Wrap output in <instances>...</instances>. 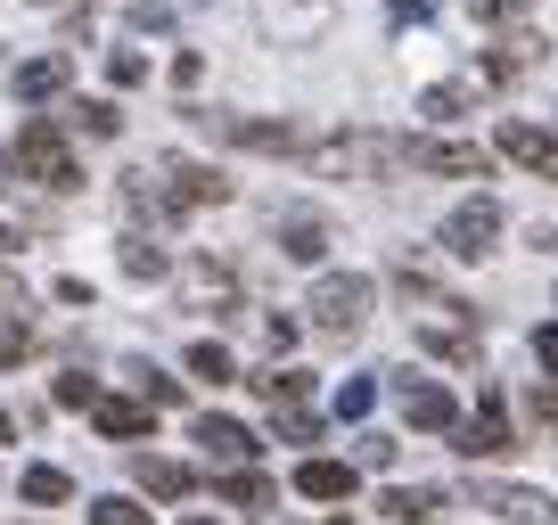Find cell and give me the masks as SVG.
<instances>
[{
    "label": "cell",
    "mask_w": 558,
    "mask_h": 525,
    "mask_svg": "<svg viewBox=\"0 0 558 525\" xmlns=\"http://www.w3.org/2000/svg\"><path fill=\"white\" fill-rule=\"evenodd\" d=\"M206 132H222V141H239V148H255V157H304V132L296 123H255V115H197Z\"/></svg>",
    "instance_id": "obj_7"
},
{
    "label": "cell",
    "mask_w": 558,
    "mask_h": 525,
    "mask_svg": "<svg viewBox=\"0 0 558 525\" xmlns=\"http://www.w3.org/2000/svg\"><path fill=\"white\" fill-rule=\"evenodd\" d=\"M402 164H411V173H460V181L493 173V157L476 141H402Z\"/></svg>",
    "instance_id": "obj_8"
},
{
    "label": "cell",
    "mask_w": 558,
    "mask_h": 525,
    "mask_svg": "<svg viewBox=\"0 0 558 525\" xmlns=\"http://www.w3.org/2000/svg\"><path fill=\"white\" fill-rule=\"evenodd\" d=\"M525 411H534V427H550V436H558V378H542L534 394H525Z\"/></svg>",
    "instance_id": "obj_34"
},
{
    "label": "cell",
    "mask_w": 558,
    "mask_h": 525,
    "mask_svg": "<svg viewBox=\"0 0 558 525\" xmlns=\"http://www.w3.org/2000/svg\"><path fill=\"white\" fill-rule=\"evenodd\" d=\"M90 419H99V436L132 443V436H148V419H157V403H148V394H140V403H90Z\"/></svg>",
    "instance_id": "obj_21"
},
{
    "label": "cell",
    "mask_w": 558,
    "mask_h": 525,
    "mask_svg": "<svg viewBox=\"0 0 558 525\" xmlns=\"http://www.w3.org/2000/svg\"><path fill=\"white\" fill-rule=\"evenodd\" d=\"M271 230H279V255H288V262H320V255H329V222H320L313 206H288Z\"/></svg>",
    "instance_id": "obj_15"
},
{
    "label": "cell",
    "mask_w": 558,
    "mask_h": 525,
    "mask_svg": "<svg viewBox=\"0 0 558 525\" xmlns=\"http://www.w3.org/2000/svg\"><path fill=\"white\" fill-rule=\"evenodd\" d=\"M378 509H386L395 525H444V492H436V485H386Z\"/></svg>",
    "instance_id": "obj_17"
},
{
    "label": "cell",
    "mask_w": 558,
    "mask_h": 525,
    "mask_svg": "<svg viewBox=\"0 0 558 525\" xmlns=\"http://www.w3.org/2000/svg\"><path fill=\"white\" fill-rule=\"evenodd\" d=\"M369 403H378V386H369V378H345V386H337V419L362 427V419H369Z\"/></svg>",
    "instance_id": "obj_30"
},
{
    "label": "cell",
    "mask_w": 558,
    "mask_h": 525,
    "mask_svg": "<svg viewBox=\"0 0 558 525\" xmlns=\"http://www.w3.org/2000/svg\"><path fill=\"white\" fill-rule=\"evenodd\" d=\"M501 157H518L534 181H558V132H542V123L509 115V123H501Z\"/></svg>",
    "instance_id": "obj_13"
},
{
    "label": "cell",
    "mask_w": 558,
    "mask_h": 525,
    "mask_svg": "<svg viewBox=\"0 0 558 525\" xmlns=\"http://www.w3.org/2000/svg\"><path fill=\"white\" fill-rule=\"evenodd\" d=\"M140 485L157 492V501H181V492H197V468H190V460H157V452H140Z\"/></svg>",
    "instance_id": "obj_20"
},
{
    "label": "cell",
    "mask_w": 558,
    "mask_h": 525,
    "mask_svg": "<svg viewBox=\"0 0 558 525\" xmlns=\"http://www.w3.org/2000/svg\"><path fill=\"white\" fill-rule=\"evenodd\" d=\"M66 83H74L66 58H25V66H17V99H58Z\"/></svg>",
    "instance_id": "obj_22"
},
{
    "label": "cell",
    "mask_w": 558,
    "mask_h": 525,
    "mask_svg": "<svg viewBox=\"0 0 558 525\" xmlns=\"http://www.w3.org/2000/svg\"><path fill=\"white\" fill-rule=\"evenodd\" d=\"M493 239H501V206H493V197H469V206H452V222H444V255L476 262V255H493Z\"/></svg>",
    "instance_id": "obj_9"
},
{
    "label": "cell",
    "mask_w": 558,
    "mask_h": 525,
    "mask_svg": "<svg viewBox=\"0 0 558 525\" xmlns=\"http://www.w3.org/2000/svg\"><path fill=\"white\" fill-rule=\"evenodd\" d=\"M485 66H476V74H452V83H436V90H418V115H469V107L476 99H485Z\"/></svg>",
    "instance_id": "obj_19"
},
{
    "label": "cell",
    "mask_w": 558,
    "mask_h": 525,
    "mask_svg": "<svg viewBox=\"0 0 558 525\" xmlns=\"http://www.w3.org/2000/svg\"><path fill=\"white\" fill-rule=\"evenodd\" d=\"M369 304H378V288H369L362 271H345V280H320V288H313L320 337H362V329H369Z\"/></svg>",
    "instance_id": "obj_5"
},
{
    "label": "cell",
    "mask_w": 558,
    "mask_h": 525,
    "mask_svg": "<svg viewBox=\"0 0 558 525\" xmlns=\"http://www.w3.org/2000/svg\"><path fill=\"white\" fill-rule=\"evenodd\" d=\"M329 9H337V0H263V34H271L279 50L320 41V34H329Z\"/></svg>",
    "instance_id": "obj_10"
},
{
    "label": "cell",
    "mask_w": 558,
    "mask_h": 525,
    "mask_svg": "<svg viewBox=\"0 0 558 525\" xmlns=\"http://www.w3.org/2000/svg\"><path fill=\"white\" fill-rule=\"evenodd\" d=\"M469 501L476 509H493L501 525H558V501L542 485H509V476H476L469 485Z\"/></svg>",
    "instance_id": "obj_6"
},
{
    "label": "cell",
    "mask_w": 558,
    "mask_h": 525,
    "mask_svg": "<svg viewBox=\"0 0 558 525\" xmlns=\"http://www.w3.org/2000/svg\"><path fill=\"white\" fill-rule=\"evenodd\" d=\"M230 181L214 164H190V157H148L123 173V206L148 213V222H173V213H197V206H222Z\"/></svg>",
    "instance_id": "obj_1"
},
{
    "label": "cell",
    "mask_w": 558,
    "mask_h": 525,
    "mask_svg": "<svg viewBox=\"0 0 558 525\" xmlns=\"http://www.w3.org/2000/svg\"><path fill=\"white\" fill-rule=\"evenodd\" d=\"M427 25V0H395V34H418Z\"/></svg>",
    "instance_id": "obj_39"
},
{
    "label": "cell",
    "mask_w": 558,
    "mask_h": 525,
    "mask_svg": "<svg viewBox=\"0 0 558 525\" xmlns=\"http://www.w3.org/2000/svg\"><path fill=\"white\" fill-rule=\"evenodd\" d=\"M123 271H132V280H165V246L132 230V239H123Z\"/></svg>",
    "instance_id": "obj_26"
},
{
    "label": "cell",
    "mask_w": 558,
    "mask_h": 525,
    "mask_svg": "<svg viewBox=\"0 0 558 525\" xmlns=\"http://www.w3.org/2000/svg\"><path fill=\"white\" fill-rule=\"evenodd\" d=\"M337 525H353V517H337Z\"/></svg>",
    "instance_id": "obj_44"
},
{
    "label": "cell",
    "mask_w": 558,
    "mask_h": 525,
    "mask_svg": "<svg viewBox=\"0 0 558 525\" xmlns=\"http://www.w3.org/2000/svg\"><path fill=\"white\" fill-rule=\"evenodd\" d=\"M190 443H197L206 460H222V468H246V460H255V436H246L239 419H214V411L190 427Z\"/></svg>",
    "instance_id": "obj_16"
},
{
    "label": "cell",
    "mask_w": 558,
    "mask_h": 525,
    "mask_svg": "<svg viewBox=\"0 0 558 525\" xmlns=\"http://www.w3.org/2000/svg\"><path fill=\"white\" fill-rule=\"evenodd\" d=\"M25 353H34V329H25V320H0V369H17Z\"/></svg>",
    "instance_id": "obj_32"
},
{
    "label": "cell",
    "mask_w": 558,
    "mask_h": 525,
    "mask_svg": "<svg viewBox=\"0 0 558 525\" xmlns=\"http://www.w3.org/2000/svg\"><path fill=\"white\" fill-rule=\"evenodd\" d=\"M190 378H206V386H230V378H239L230 345H214V337H206V345H190Z\"/></svg>",
    "instance_id": "obj_24"
},
{
    "label": "cell",
    "mask_w": 558,
    "mask_h": 525,
    "mask_svg": "<svg viewBox=\"0 0 558 525\" xmlns=\"http://www.w3.org/2000/svg\"><path fill=\"white\" fill-rule=\"evenodd\" d=\"M107 83H116V90L148 83V58H140V50H116V58H107Z\"/></svg>",
    "instance_id": "obj_33"
},
{
    "label": "cell",
    "mask_w": 558,
    "mask_h": 525,
    "mask_svg": "<svg viewBox=\"0 0 558 525\" xmlns=\"http://www.w3.org/2000/svg\"><path fill=\"white\" fill-rule=\"evenodd\" d=\"M190 525H222V517H190Z\"/></svg>",
    "instance_id": "obj_43"
},
{
    "label": "cell",
    "mask_w": 558,
    "mask_h": 525,
    "mask_svg": "<svg viewBox=\"0 0 558 525\" xmlns=\"http://www.w3.org/2000/svg\"><path fill=\"white\" fill-rule=\"evenodd\" d=\"M197 74H206V58H197V50H181V58H173V83H181V90H197Z\"/></svg>",
    "instance_id": "obj_40"
},
{
    "label": "cell",
    "mask_w": 558,
    "mask_h": 525,
    "mask_svg": "<svg viewBox=\"0 0 558 525\" xmlns=\"http://www.w3.org/2000/svg\"><path fill=\"white\" fill-rule=\"evenodd\" d=\"M58 403H66V411H90V403H99V386L74 369V378H58Z\"/></svg>",
    "instance_id": "obj_36"
},
{
    "label": "cell",
    "mask_w": 558,
    "mask_h": 525,
    "mask_svg": "<svg viewBox=\"0 0 558 525\" xmlns=\"http://www.w3.org/2000/svg\"><path fill=\"white\" fill-rule=\"evenodd\" d=\"M90 525H157L140 501H123V492H107V501H90Z\"/></svg>",
    "instance_id": "obj_29"
},
{
    "label": "cell",
    "mask_w": 558,
    "mask_h": 525,
    "mask_svg": "<svg viewBox=\"0 0 558 525\" xmlns=\"http://www.w3.org/2000/svg\"><path fill=\"white\" fill-rule=\"evenodd\" d=\"M353 485H362V476H353V460H304V468H296V492H304V501H353Z\"/></svg>",
    "instance_id": "obj_18"
},
{
    "label": "cell",
    "mask_w": 558,
    "mask_h": 525,
    "mask_svg": "<svg viewBox=\"0 0 558 525\" xmlns=\"http://www.w3.org/2000/svg\"><path fill=\"white\" fill-rule=\"evenodd\" d=\"M9 164H17L25 181H41V190H83V164H74L66 132H58L50 115L17 123V141H9Z\"/></svg>",
    "instance_id": "obj_3"
},
{
    "label": "cell",
    "mask_w": 558,
    "mask_h": 525,
    "mask_svg": "<svg viewBox=\"0 0 558 525\" xmlns=\"http://www.w3.org/2000/svg\"><path fill=\"white\" fill-rule=\"evenodd\" d=\"M353 443H362V468H395V443L386 436H353Z\"/></svg>",
    "instance_id": "obj_38"
},
{
    "label": "cell",
    "mask_w": 558,
    "mask_h": 525,
    "mask_svg": "<svg viewBox=\"0 0 558 525\" xmlns=\"http://www.w3.org/2000/svg\"><path fill=\"white\" fill-rule=\"evenodd\" d=\"M74 132H90V141H116V132H123V115H116V107H107V99H83V107H74Z\"/></svg>",
    "instance_id": "obj_27"
},
{
    "label": "cell",
    "mask_w": 558,
    "mask_h": 525,
    "mask_svg": "<svg viewBox=\"0 0 558 525\" xmlns=\"http://www.w3.org/2000/svg\"><path fill=\"white\" fill-rule=\"evenodd\" d=\"M263 345H271V362H279V353H296V320H263Z\"/></svg>",
    "instance_id": "obj_37"
},
{
    "label": "cell",
    "mask_w": 558,
    "mask_h": 525,
    "mask_svg": "<svg viewBox=\"0 0 558 525\" xmlns=\"http://www.w3.org/2000/svg\"><path fill=\"white\" fill-rule=\"evenodd\" d=\"M518 9H534V0H469V17H476V25H509Z\"/></svg>",
    "instance_id": "obj_35"
},
{
    "label": "cell",
    "mask_w": 558,
    "mask_h": 525,
    "mask_svg": "<svg viewBox=\"0 0 558 525\" xmlns=\"http://www.w3.org/2000/svg\"><path fill=\"white\" fill-rule=\"evenodd\" d=\"M534 362H542V369H558V329H534Z\"/></svg>",
    "instance_id": "obj_41"
},
{
    "label": "cell",
    "mask_w": 558,
    "mask_h": 525,
    "mask_svg": "<svg viewBox=\"0 0 558 525\" xmlns=\"http://www.w3.org/2000/svg\"><path fill=\"white\" fill-rule=\"evenodd\" d=\"M452 436H460V452H469V460H501V452H518V436H509V419H501V394H485L469 419H452Z\"/></svg>",
    "instance_id": "obj_11"
},
{
    "label": "cell",
    "mask_w": 558,
    "mask_h": 525,
    "mask_svg": "<svg viewBox=\"0 0 558 525\" xmlns=\"http://www.w3.org/2000/svg\"><path fill=\"white\" fill-rule=\"evenodd\" d=\"M304 164L353 173V181H386V173H402V141H386V132H345V141H313Z\"/></svg>",
    "instance_id": "obj_4"
},
{
    "label": "cell",
    "mask_w": 558,
    "mask_h": 525,
    "mask_svg": "<svg viewBox=\"0 0 558 525\" xmlns=\"http://www.w3.org/2000/svg\"><path fill=\"white\" fill-rule=\"evenodd\" d=\"M239 304V280H230L222 262H181V313H230Z\"/></svg>",
    "instance_id": "obj_14"
},
{
    "label": "cell",
    "mask_w": 558,
    "mask_h": 525,
    "mask_svg": "<svg viewBox=\"0 0 558 525\" xmlns=\"http://www.w3.org/2000/svg\"><path fill=\"white\" fill-rule=\"evenodd\" d=\"M17 492H25V501H41V509H50V501H66L74 485H66V468H25V476H17Z\"/></svg>",
    "instance_id": "obj_28"
},
{
    "label": "cell",
    "mask_w": 558,
    "mask_h": 525,
    "mask_svg": "<svg viewBox=\"0 0 558 525\" xmlns=\"http://www.w3.org/2000/svg\"><path fill=\"white\" fill-rule=\"evenodd\" d=\"M222 501H239V509H271L279 492H271V476H255V468H230V476H222Z\"/></svg>",
    "instance_id": "obj_23"
},
{
    "label": "cell",
    "mask_w": 558,
    "mask_h": 525,
    "mask_svg": "<svg viewBox=\"0 0 558 525\" xmlns=\"http://www.w3.org/2000/svg\"><path fill=\"white\" fill-rule=\"evenodd\" d=\"M246 386H255V394H263V403H304V369H263V378H246Z\"/></svg>",
    "instance_id": "obj_25"
},
{
    "label": "cell",
    "mask_w": 558,
    "mask_h": 525,
    "mask_svg": "<svg viewBox=\"0 0 558 525\" xmlns=\"http://www.w3.org/2000/svg\"><path fill=\"white\" fill-rule=\"evenodd\" d=\"M395 403H402V419L427 427V436H452V419H460V403L436 378H395Z\"/></svg>",
    "instance_id": "obj_12"
},
{
    "label": "cell",
    "mask_w": 558,
    "mask_h": 525,
    "mask_svg": "<svg viewBox=\"0 0 558 525\" xmlns=\"http://www.w3.org/2000/svg\"><path fill=\"white\" fill-rule=\"evenodd\" d=\"M395 288L418 304L411 345H418V353H436V362H460V369H469V362H476V313H469V304H452L444 288H427V271H418L411 255L395 262Z\"/></svg>",
    "instance_id": "obj_2"
},
{
    "label": "cell",
    "mask_w": 558,
    "mask_h": 525,
    "mask_svg": "<svg viewBox=\"0 0 558 525\" xmlns=\"http://www.w3.org/2000/svg\"><path fill=\"white\" fill-rule=\"evenodd\" d=\"M0 443H17V419H9V411H0Z\"/></svg>",
    "instance_id": "obj_42"
},
{
    "label": "cell",
    "mask_w": 558,
    "mask_h": 525,
    "mask_svg": "<svg viewBox=\"0 0 558 525\" xmlns=\"http://www.w3.org/2000/svg\"><path fill=\"white\" fill-rule=\"evenodd\" d=\"M132 386H140V394H148L157 411H173V403H181V378H157L148 362H132Z\"/></svg>",
    "instance_id": "obj_31"
}]
</instances>
